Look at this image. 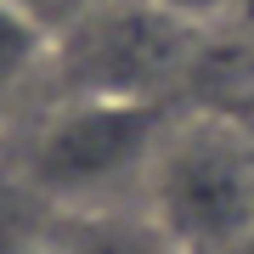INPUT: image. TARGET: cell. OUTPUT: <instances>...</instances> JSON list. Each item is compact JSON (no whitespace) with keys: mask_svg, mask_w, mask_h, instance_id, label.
I'll use <instances>...</instances> for the list:
<instances>
[{"mask_svg":"<svg viewBox=\"0 0 254 254\" xmlns=\"http://www.w3.org/2000/svg\"><path fill=\"white\" fill-rule=\"evenodd\" d=\"M96 6H119V0H68V17L73 11H96Z\"/></svg>","mask_w":254,"mask_h":254,"instance_id":"9","label":"cell"},{"mask_svg":"<svg viewBox=\"0 0 254 254\" xmlns=\"http://www.w3.org/2000/svg\"><path fill=\"white\" fill-rule=\"evenodd\" d=\"M40 51H46V28L28 23V17L0 11V91H11V85L40 63Z\"/></svg>","mask_w":254,"mask_h":254,"instance_id":"4","label":"cell"},{"mask_svg":"<svg viewBox=\"0 0 254 254\" xmlns=\"http://www.w3.org/2000/svg\"><path fill=\"white\" fill-rule=\"evenodd\" d=\"M141 203L181 254H209L254 232V136L220 113L170 119Z\"/></svg>","mask_w":254,"mask_h":254,"instance_id":"1","label":"cell"},{"mask_svg":"<svg viewBox=\"0 0 254 254\" xmlns=\"http://www.w3.org/2000/svg\"><path fill=\"white\" fill-rule=\"evenodd\" d=\"M153 6H158V11H170V17H175V23H187V28H203V23L226 17L237 0H153Z\"/></svg>","mask_w":254,"mask_h":254,"instance_id":"5","label":"cell"},{"mask_svg":"<svg viewBox=\"0 0 254 254\" xmlns=\"http://www.w3.org/2000/svg\"><path fill=\"white\" fill-rule=\"evenodd\" d=\"M0 11H11V17H28V23H40L51 34V23H63L68 17V0H0Z\"/></svg>","mask_w":254,"mask_h":254,"instance_id":"6","label":"cell"},{"mask_svg":"<svg viewBox=\"0 0 254 254\" xmlns=\"http://www.w3.org/2000/svg\"><path fill=\"white\" fill-rule=\"evenodd\" d=\"M170 130L158 102H108V96H73L40 130V147L28 170L40 175L46 192L63 198H108L119 187L147 192L153 153Z\"/></svg>","mask_w":254,"mask_h":254,"instance_id":"2","label":"cell"},{"mask_svg":"<svg viewBox=\"0 0 254 254\" xmlns=\"http://www.w3.org/2000/svg\"><path fill=\"white\" fill-rule=\"evenodd\" d=\"M209 254H254V232L232 237V243H220V249H209Z\"/></svg>","mask_w":254,"mask_h":254,"instance_id":"8","label":"cell"},{"mask_svg":"<svg viewBox=\"0 0 254 254\" xmlns=\"http://www.w3.org/2000/svg\"><path fill=\"white\" fill-rule=\"evenodd\" d=\"M192 34L153 0H119V6L73 11V46L63 68L73 96H108V102H153V91L175 73L181 40Z\"/></svg>","mask_w":254,"mask_h":254,"instance_id":"3","label":"cell"},{"mask_svg":"<svg viewBox=\"0 0 254 254\" xmlns=\"http://www.w3.org/2000/svg\"><path fill=\"white\" fill-rule=\"evenodd\" d=\"M0 254H68V249H51V243H0Z\"/></svg>","mask_w":254,"mask_h":254,"instance_id":"7","label":"cell"}]
</instances>
